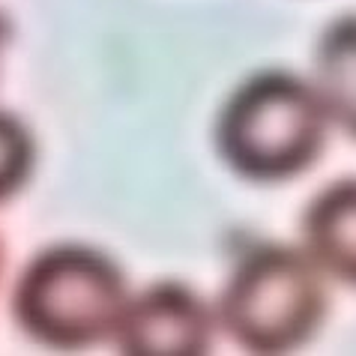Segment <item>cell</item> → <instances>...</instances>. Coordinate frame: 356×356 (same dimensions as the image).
Listing matches in <instances>:
<instances>
[{
    "label": "cell",
    "instance_id": "obj_2",
    "mask_svg": "<svg viewBox=\"0 0 356 356\" xmlns=\"http://www.w3.org/2000/svg\"><path fill=\"white\" fill-rule=\"evenodd\" d=\"M227 335L252 353H291L326 318L321 270L300 249L254 245L236 261L219 302Z\"/></svg>",
    "mask_w": 356,
    "mask_h": 356
},
{
    "label": "cell",
    "instance_id": "obj_8",
    "mask_svg": "<svg viewBox=\"0 0 356 356\" xmlns=\"http://www.w3.org/2000/svg\"><path fill=\"white\" fill-rule=\"evenodd\" d=\"M3 39H6V22L0 18V45H3Z\"/></svg>",
    "mask_w": 356,
    "mask_h": 356
},
{
    "label": "cell",
    "instance_id": "obj_1",
    "mask_svg": "<svg viewBox=\"0 0 356 356\" xmlns=\"http://www.w3.org/2000/svg\"><path fill=\"white\" fill-rule=\"evenodd\" d=\"M326 144L318 93L291 72H261L227 99L219 150L240 177L282 183L309 171Z\"/></svg>",
    "mask_w": 356,
    "mask_h": 356
},
{
    "label": "cell",
    "instance_id": "obj_4",
    "mask_svg": "<svg viewBox=\"0 0 356 356\" xmlns=\"http://www.w3.org/2000/svg\"><path fill=\"white\" fill-rule=\"evenodd\" d=\"M114 339L132 356H197L213 339V318L186 284L162 282L126 300Z\"/></svg>",
    "mask_w": 356,
    "mask_h": 356
},
{
    "label": "cell",
    "instance_id": "obj_7",
    "mask_svg": "<svg viewBox=\"0 0 356 356\" xmlns=\"http://www.w3.org/2000/svg\"><path fill=\"white\" fill-rule=\"evenodd\" d=\"M33 162L31 135L22 129V123L0 114V201L18 192V186L27 180Z\"/></svg>",
    "mask_w": 356,
    "mask_h": 356
},
{
    "label": "cell",
    "instance_id": "obj_3",
    "mask_svg": "<svg viewBox=\"0 0 356 356\" xmlns=\"http://www.w3.org/2000/svg\"><path fill=\"white\" fill-rule=\"evenodd\" d=\"M123 305V273L105 254L81 245H60L27 266L13 312L36 341L78 350L108 339Z\"/></svg>",
    "mask_w": 356,
    "mask_h": 356
},
{
    "label": "cell",
    "instance_id": "obj_5",
    "mask_svg": "<svg viewBox=\"0 0 356 356\" xmlns=\"http://www.w3.org/2000/svg\"><path fill=\"white\" fill-rule=\"evenodd\" d=\"M302 240L321 273L356 288V177L335 180L309 204Z\"/></svg>",
    "mask_w": 356,
    "mask_h": 356
},
{
    "label": "cell",
    "instance_id": "obj_6",
    "mask_svg": "<svg viewBox=\"0 0 356 356\" xmlns=\"http://www.w3.org/2000/svg\"><path fill=\"white\" fill-rule=\"evenodd\" d=\"M312 90L323 114L356 141V15L335 18L318 39Z\"/></svg>",
    "mask_w": 356,
    "mask_h": 356
}]
</instances>
